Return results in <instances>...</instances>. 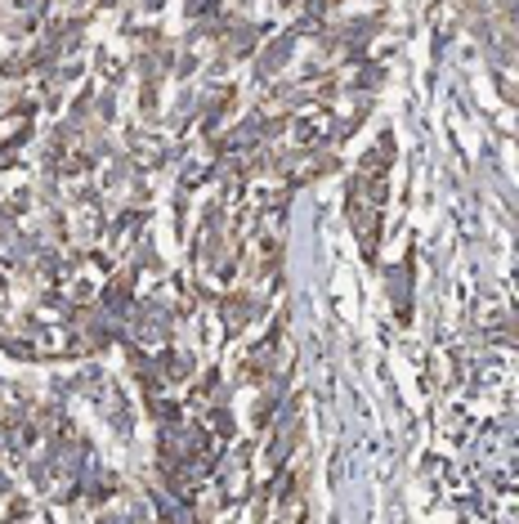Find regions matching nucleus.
<instances>
[{
	"label": "nucleus",
	"mask_w": 519,
	"mask_h": 524,
	"mask_svg": "<svg viewBox=\"0 0 519 524\" xmlns=\"http://www.w3.org/2000/svg\"><path fill=\"white\" fill-rule=\"evenodd\" d=\"M511 18H515V31H519V4H515V9H511Z\"/></svg>",
	"instance_id": "nucleus-1"
}]
</instances>
